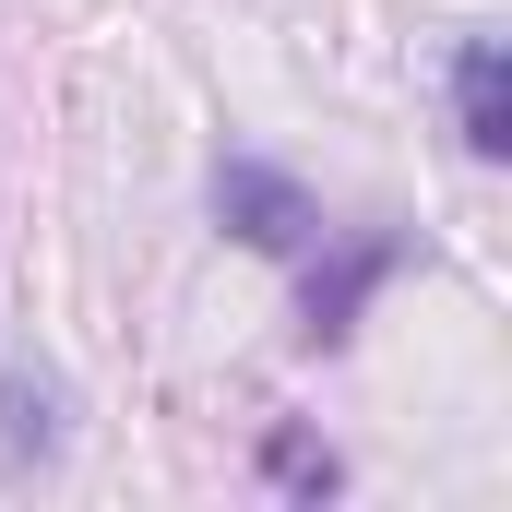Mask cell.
I'll return each instance as SVG.
<instances>
[{
	"mask_svg": "<svg viewBox=\"0 0 512 512\" xmlns=\"http://www.w3.org/2000/svg\"><path fill=\"white\" fill-rule=\"evenodd\" d=\"M262 477H274L286 501H334V489H346V453H334V441H310L298 417H274V429H262Z\"/></svg>",
	"mask_w": 512,
	"mask_h": 512,
	"instance_id": "obj_4",
	"label": "cell"
},
{
	"mask_svg": "<svg viewBox=\"0 0 512 512\" xmlns=\"http://www.w3.org/2000/svg\"><path fill=\"white\" fill-rule=\"evenodd\" d=\"M453 131L477 167L512 155V48L501 36H453Z\"/></svg>",
	"mask_w": 512,
	"mask_h": 512,
	"instance_id": "obj_3",
	"label": "cell"
},
{
	"mask_svg": "<svg viewBox=\"0 0 512 512\" xmlns=\"http://www.w3.org/2000/svg\"><path fill=\"white\" fill-rule=\"evenodd\" d=\"M0 453H12V465H24V453H60V382H36V370L12 382V429H0Z\"/></svg>",
	"mask_w": 512,
	"mask_h": 512,
	"instance_id": "obj_5",
	"label": "cell"
},
{
	"mask_svg": "<svg viewBox=\"0 0 512 512\" xmlns=\"http://www.w3.org/2000/svg\"><path fill=\"white\" fill-rule=\"evenodd\" d=\"M405 227H322L310 251H298V346L310 358H334V346H358V322H370V298H382L393 274H405Z\"/></svg>",
	"mask_w": 512,
	"mask_h": 512,
	"instance_id": "obj_1",
	"label": "cell"
},
{
	"mask_svg": "<svg viewBox=\"0 0 512 512\" xmlns=\"http://www.w3.org/2000/svg\"><path fill=\"white\" fill-rule=\"evenodd\" d=\"M215 227H227L239 251L298 262L310 239H322V203H310V179L274 167V155H215Z\"/></svg>",
	"mask_w": 512,
	"mask_h": 512,
	"instance_id": "obj_2",
	"label": "cell"
}]
</instances>
